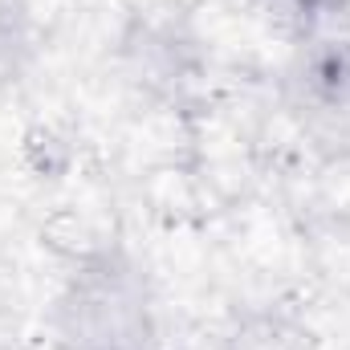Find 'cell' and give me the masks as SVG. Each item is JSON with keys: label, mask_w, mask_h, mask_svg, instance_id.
Segmentation results:
<instances>
[{"label": "cell", "mask_w": 350, "mask_h": 350, "mask_svg": "<svg viewBox=\"0 0 350 350\" xmlns=\"http://www.w3.org/2000/svg\"><path fill=\"white\" fill-rule=\"evenodd\" d=\"M53 330L66 350H147L155 326L139 273L114 253L86 257L57 297Z\"/></svg>", "instance_id": "1"}, {"label": "cell", "mask_w": 350, "mask_h": 350, "mask_svg": "<svg viewBox=\"0 0 350 350\" xmlns=\"http://www.w3.org/2000/svg\"><path fill=\"white\" fill-rule=\"evenodd\" d=\"M306 90L326 110H350V37H326L306 53Z\"/></svg>", "instance_id": "2"}, {"label": "cell", "mask_w": 350, "mask_h": 350, "mask_svg": "<svg viewBox=\"0 0 350 350\" xmlns=\"http://www.w3.org/2000/svg\"><path fill=\"white\" fill-rule=\"evenodd\" d=\"M25 57V33H21V16L8 0H0V86L16 78Z\"/></svg>", "instance_id": "3"}, {"label": "cell", "mask_w": 350, "mask_h": 350, "mask_svg": "<svg viewBox=\"0 0 350 350\" xmlns=\"http://www.w3.org/2000/svg\"><path fill=\"white\" fill-rule=\"evenodd\" d=\"M297 12H306V16H334V12H342L350 0H289Z\"/></svg>", "instance_id": "4"}]
</instances>
